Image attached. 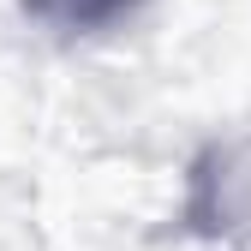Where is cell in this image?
Masks as SVG:
<instances>
[{
    "label": "cell",
    "instance_id": "6da1fadb",
    "mask_svg": "<svg viewBox=\"0 0 251 251\" xmlns=\"http://www.w3.org/2000/svg\"><path fill=\"white\" fill-rule=\"evenodd\" d=\"M30 18L60 24V30H108L138 12V0H24Z\"/></svg>",
    "mask_w": 251,
    "mask_h": 251
}]
</instances>
